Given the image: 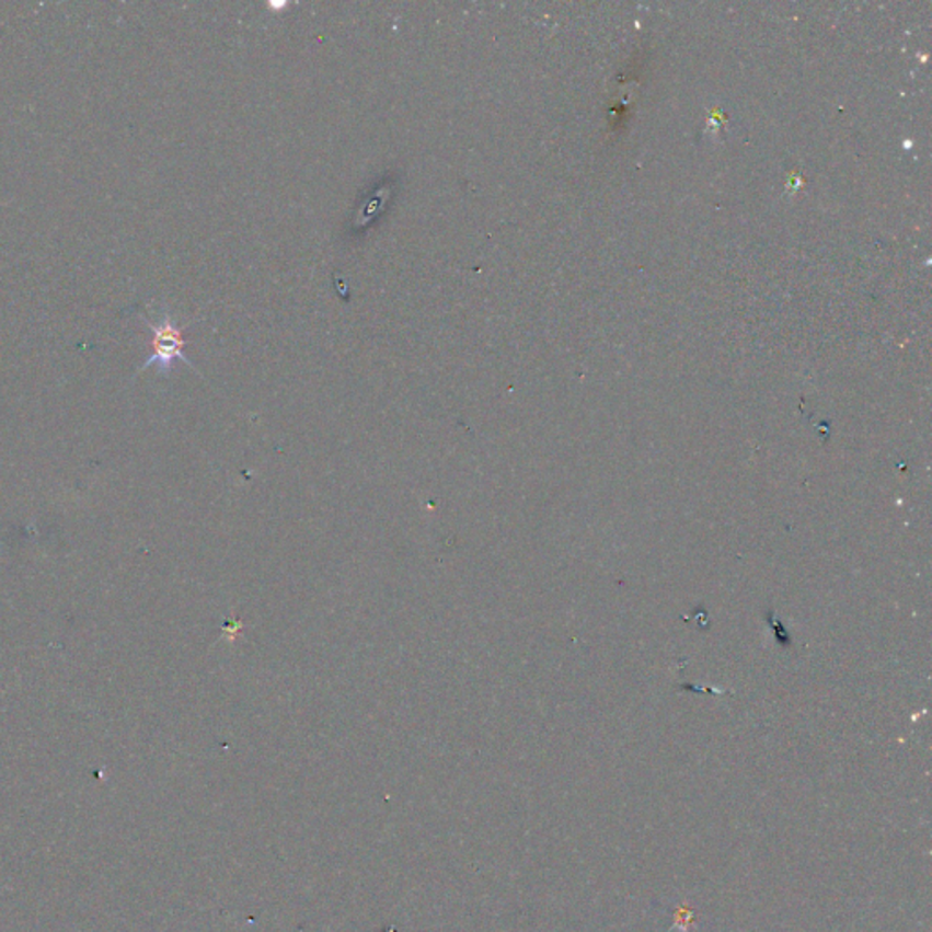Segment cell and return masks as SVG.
I'll return each instance as SVG.
<instances>
[{"label":"cell","mask_w":932,"mask_h":932,"mask_svg":"<svg viewBox=\"0 0 932 932\" xmlns=\"http://www.w3.org/2000/svg\"><path fill=\"white\" fill-rule=\"evenodd\" d=\"M146 324L151 330V356L146 359L145 365H140L137 373L156 367L159 373L168 376L172 372L175 361H183L197 372L194 363L189 361L184 354V346H186L184 329L172 318L166 307L159 310L156 319H146Z\"/></svg>","instance_id":"1"}]
</instances>
